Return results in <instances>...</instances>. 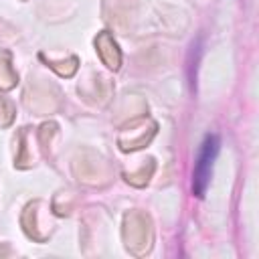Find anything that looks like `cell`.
Instances as JSON below:
<instances>
[{
	"mask_svg": "<svg viewBox=\"0 0 259 259\" xmlns=\"http://www.w3.org/2000/svg\"><path fill=\"white\" fill-rule=\"evenodd\" d=\"M219 152V140L217 136H206L200 152H198V160L194 166V174H192V190L196 196H202L206 186H208V178H210V170H212V162L217 158Z\"/></svg>",
	"mask_w": 259,
	"mask_h": 259,
	"instance_id": "obj_1",
	"label": "cell"
}]
</instances>
